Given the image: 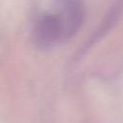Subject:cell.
I'll return each mask as SVG.
<instances>
[{"instance_id": "obj_2", "label": "cell", "mask_w": 123, "mask_h": 123, "mask_svg": "<svg viewBox=\"0 0 123 123\" xmlns=\"http://www.w3.org/2000/svg\"><path fill=\"white\" fill-rule=\"evenodd\" d=\"M59 14L66 40L70 39L81 28L85 18V5L83 0H56Z\"/></svg>"}, {"instance_id": "obj_1", "label": "cell", "mask_w": 123, "mask_h": 123, "mask_svg": "<svg viewBox=\"0 0 123 123\" xmlns=\"http://www.w3.org/2000/svg\"><path fill=\"white\" fill-rule=\"evenodd\" d=\"M34 39L43 49L66 41L62 20L57 12H44L37 18L34 28Z\"/></svg>"}]
</instances>
